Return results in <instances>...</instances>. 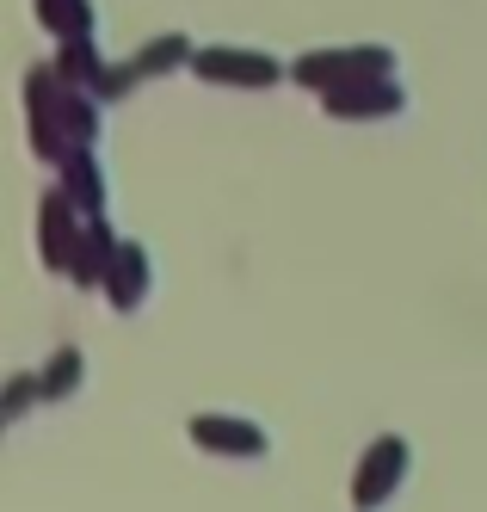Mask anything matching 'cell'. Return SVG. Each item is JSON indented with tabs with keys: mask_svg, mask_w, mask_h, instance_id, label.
I'll return each mask as SVG.
<instances>
[{
	"mask_svg": "<svg viewBox=\"0 0 487 512\" xmlns=\"http://www.w3.org/2000/svg\"><path fill=\"white\" fill-rule=\"evenodd\" d=\"M192 445L216 457H266L272 438L259 420H241V414H192Z\"/></svg>",
	"mask_w": 487,
	"mask_h": 512,
	"instance_id": "obj_4",
	"label": "cell"
},
{
	"mask_svg": "<svg viewBox=\"0 0 487 512\" xmlns=\"http://www.w3.org/2000/svg\"><path fill=\"white\" fill-rule=\"evenodd\" d=\"M198 50H185V38L179 31H167L161 44H148V50H136L130 56V68H136V81H148V75H167V68H179V62H192Z\"/></svg>",
	"mask_w": 487,
	"mask_h": 512,
	"instance_id": "obj_13",
	"label": "cell"
},
{
	"mask_svg": "<svg viewBox=\"0 0 487 512\" xmlns=\"http://www.w3.org/2000/svg\"><path fill=\"white\" fill-rule=\"evenodd\" d=\"M401 105H407V93L395 81H358V87L327 93V118H395Z\"/></svg>",
	"mask_w": 487,
	"mask_h": 512,
	"instance_id": "obj_7",
	"label": "cell"
},
{
	"mask_svg": "<svg viewBox=\"0 0 487 512\" xmlns=\"http://www.w3.org/2000/svg\"><path fill=\"white\" fill-rule=\"evenodd\" d=\"M296 87H315V93H340V87H358V81H395V56L364 44V50H315L290 68Z\"/></svg>",
	"mask_w": 487,
	"mask_h": 512,
	"instance_id": "obj_2",
	"label": "cell"
},
{
	"mask_svg": "<svg viewBox=\"0 0 487 512\" xmlns=\"http://www.w3.org/2000/svg\"><path fill=\"white\" fill-rule=\"evenodd\" d=\"M148 284H155V272H148V253H142L136 241H124V247H118V260H111L105 297L130 315V309H142V303H148Z\"/></svg>",
	"mask_w": 487,
	"mask_h": 512,
	"instance_id": "obj_8",
	"label": "cell"
},
{
	"mask_svg": "<svg viewBox=\"0 0 487 512\" xmlns=\"http://www.w3.org/2000/svg\"><path fill=\"white\" fill-rule=\"evenodd\" d=\"M74 210H81V204H74L68 192H50L44 198V210H37V223H44V260L50 266H74V253H81V235H87V223H93V216H87V223H74Z\"/></svg>",
	"mask_w": 487,
	"mask_h": 512,
	"instance_id": "obj_6",
	"label": "cell"
},
{
	"mask_svg": "<svg viewBox=\"0 0 487 512\" xmlns=\"http://www.w3.org/2000/svg\"><path fill=\"white\" fill-rule=\"evenodd\" d=\"M62 192L81 204V216H99V204H105V173H99L93 149H81V155L62 161Z\"/></svg>",
	"mask_w": 487,
	"mask_h": 512,
	"instance_id": "obj_10",
	"label": "cell"
},
{
	"mask_svg": "<svg viewBox=\"0 0 487 512\" xmlns=\"http://www.w3.org/2000/svg\"><path fill=\"white\" fill-rule=\"evenodd\" d=\"M37 19H44L56 38H93V0H37Z\"/></svg>",
	"mask_w": 487,
	"mask_h": 512,
	"instance_id": "obj_11",
	"label": "cell"
},
{
	"mask_svg": "<svg viewBox=\"0 0 487 512\" xmlns=\"http://www.w3.org/2000/svg\"><path fill=\"white\" fill-rule=\"evenodd\" d=\"M407 482V438H377V445L364 451V463H358V482H352V500L358 506H383V500H395V488Z\"/></svg>",
	"mask_w": 487,
	"mask_h": 512,
	"instance_id": "obj_3",
	"label": "cell"
},
{
	"mask_svg": "<svg viewBox=\"0 0 487 512\" xmlns=\"http://www.w3.org/2000/svg\"><path fill=\"white\" fill-rule=\"evenodd\" d=\"M81 371H87V358L74 352V346H62V352L44 364V377H37V395H44V401H62V395H74V389H81Z\"/></svg>",
	"mask_w": 487,
	"mask_h": 512,
	"instance_id": "obj_12",
	"label": "cell"
},
{
	"mask_svg": "<svg viewBox=\"0 0 487 512\" xmlns=\"http://www.w3.org/2000/svg\"><path fill=\"white\" fill-rule=\"evenodd\" d=\"M31 389H37L31 377H13V395H7V420H19V414H25V401H31Z\"/></svg>",
	"mask_w": 487,
	"mask_h": 512,
	"instance_id": "obj_14",
	"label": "cell"
},
{
	"mask_svg": "<svg viewBox=\"0 0 487 512\" xmlns=\"http://www.w3.org/2000/svg\"><path fill=\"white\" fill-rule=\"evenodd\" d=\"M25 105H31V130H37V155L44 161H68L93 149L99 136V112H93V93L74 87L62 68H31V87H25Z\"/></svg>",
	"mask_w": 487,
	"mask_h": 512,
	"instance_id": "obj_1",
	"label": "cell"
},
{
	"mask_svg": "<svg viewBox=\"0 0 487 512\" xmlns=\"http://www.w3.org/2000/svg\"><path fill=\"white\" fill-rule=\"evenodd\" d=\"M118 247H124V241L111 235V223H105V216H93L87 235H81V253H74V266H68V272H74V284H87V290L99 284V290H105L111 260H118Z\"/></svg>",
	"mask_w": 487,
	"mask_h": 512,
	"instance_id": "obj_9",
	"label": "cell"
},
{
	"mask_svg": "<svg viewBox=\"0 0 487 512\" xmlns=\"http://www.w3.org/2000/svg\"><path fill=\"white\" fill-rule=\"evenodd\" d=\"M192 68H198V81H216V87H278V75H284L259 50H198Z\"/></svg>",
	"mask_w": 487,
	"mask_h": 512,
	"instance_id": "obj_5",
	"label": "cell"
}]
</instances>
